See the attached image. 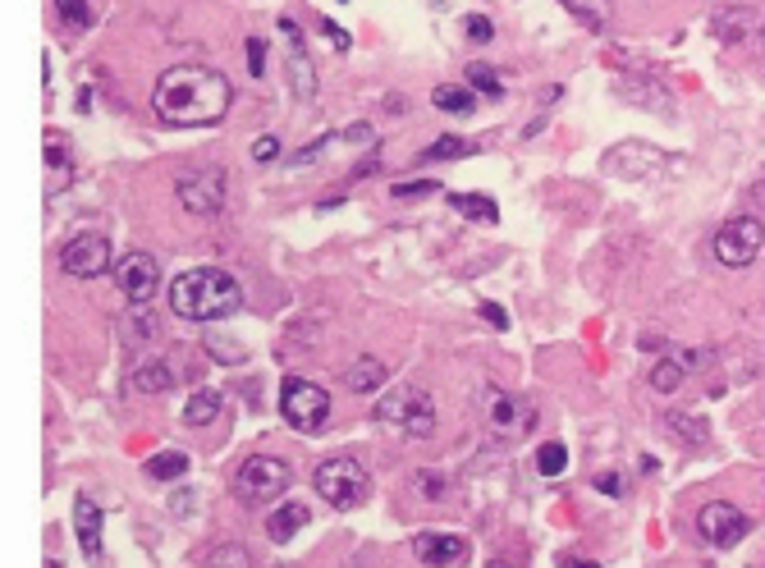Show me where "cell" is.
I'll return each instance as SVG.
<instances>
[{
  "mask_svg": "<svg viewBox=\"0 0 765 568\" xmlns=\"http://www.w3.org/2000/svg\"><path fill=\"white\" fill-rule=\"evenodd\" d=\"M229 101H235V83L211 64H170L157 79V88H151L157 120L175 129H202L225 120Z\"/></svg>",
  "mask_w": 765,
  "mask_h": 568,
  "instance_id": "6da1fadb",
  "label": "cell"
},
{
  "mask_svg": "<svg viewBox=\"0 0 765 568\" xmlns=\"http://www.w3.org/2000/svg\"><path fill=\"white\" fill-rule=\"evenodd\" d=\"M170 308L183 321H220L244 308V289L220 267H193L170 285Z\"/></svg>",
  "mask_w": 765,
  "mask_h": 568,
  "instance_id": "7a4b0ae2",
  "label": "cell"
},
{
  "mask_svg": "<svg viewBox=\"0 0 765 568\" xmlns=\"http://www.w3.org/2000/svg\"><path fill=\"white\" fill-rule=\"evenodd\" d=\"M289 481H294V472L285 459H276V454H248L235 472V496L244 505H271L289 490Z\"/></svg>",
  "mask_w": 765,
  "mask_h": 568,
  "instance_id": "3957f363",
  "label": "cell"
},
{
  "mask_svg": "<svg viewBox=\"0 0 765 568\" xmlns=\"http://www.w3.org/2000/svg\"><path fill=\"white\" fill-rule=\"evenodd\" d=\"M280 418L294 427V431H308L317 436L330 418V395L308 381V376H285L280 381Z\"/></svg>",
  "mask_w": 765,
  "mask_h": 568,
  "instance_id": "277c9868",
  "label": "cell"
},
{
  "mask_svg": "<svg viewBox=\"0 0 765 568\" xmlns=\"http://www.w3.org/2000/svg\"><path fill=\"white\" fill-rule=\"evenodd\" d=\"M367 490H371V477L367 468L354 459V454H335V459H326L317 468V496L335 509H354L367 500Z\"/></svg>",
  "mask_w": 765,
  "mask_h": 568,
  "instance_id": "5b68a950",
  "label": "cell"
},
{
  "mask_svg": "<svg viewBox=\"0 0 765 568\" xmlns=\"http://www.w3.org/2000/svg\"><path fill=\"white\" fill-rule=\"evenodd\" d=\"M761 248H765V225L756 216H729L711 239L715 261L719 267H729V271L752 267V261L761 257Z\"/></svg>",
  "mask_w": 765,
  "mask_h": 568,
  "instance_id": "8992f818",
  "label": "cell"
},
{
  "mask_svg": "<svg viewBox=\"0 0 765 568\" xmlns=\"http://www.w3.org/2000/svg\"><path fill=\"white\" fill-rule=\"evenodd\" d=\"M376 422L399 427L404 436L427 440V436L436 431V403H431V395H423V390H390V395L376 399Z\"/></svg>",
  "mask_w": 765,
  "mask_h": 568,
  "instance_id": "52a82bcc",
  "label": "cell"
},
{
  "mask_svg": "<svg viewBox=\"0 0 765 568\" xmlns=\"http://www.w3.org/2000/svg\"><path fill=\"white\" fill-rule=\"evenodd\" d=\"M175 193H179V207H183V211H193V216H220V211H225L229 183H225V170L207 166V170L179 175V179H175Z\"/></svg>",
  "mask_w": 765,
  "mask_h": 568,
  "instance_id": "ba28073f",
  "label": "cell"
},
{
  "mask_svg": "<svg viewBox=\"0 0 765 568\" xmlns=\"http://www.w3.org/2000/svg\"><path fill=\"white\" fill-rule=\"evenodd\" d=\"M115 285H120L129 308H147L161 289V261L151 252H125L120 261H115Z\"/></svg>",
  "mask_w": 765,
  "mask_h": 568,
  "instance_id": "9c48e42d",
  "label": "cell"
},
{
  "mask_svg": "<svg viewBox=\"0 0 765 568\" xmlns=\"http://www.w3.org/2000/svg\"><path fill=\"white\" fill-rule=\"evenodd\" d=\"M115 261V248L106 235H73L64 248H60V271L73 276V280H97L110 271Z\"/></svg>",
  "mask_w": 765,
  "mask_h": 568,
  "instance_id": "30bf717a",
  "label": "cell"
},
{
  "mask_svg": "<svg viewBox=\"0 0 765 568\" xmlns=\"http://www.w3.org/2000/svg\"><path fill=\"white\" fill-rule=\"evenodd\" d=\"M600 170L615 175V179H656L669 170V157L656 147H646V142H619L600 157Z\"/></svg>",
  "mask_w": 765,
  "mask_h": 568,
  "instance_id": "8fae6325",
  "label": "cell"
},
{
  "mask_svg": "<svg viewBox=\"0 0 765 568\" xmlns=\"http://www.w3.org/2000/svg\"><path fill=\"white\" fill-rule=\"evenodd\" d=\"M697 532H702V541H711L715 550H729V546H738V541L752 532V518H747L738 505H729V500H711V505H702V514H697Z\"/></svg>",
  "mask_w": 765,
  "mask_h": 568,
  "instance_id": "7c38bea8",
  "label": "cell"
},
{
  "mask_svg": "<svg viewBox=\"0 0 765 568\" xmlns=\"http://www.w3.org/2000/svg\"><path fill=\"white\" fill-rule=\"evenodd\" d=\"M481 403H486V418H490V427L500 431V436H523V431H531V427H537V403H531V399H523V395H505V390L486 386Z\"/></svg>",
  "mask_w": 765,
  "mask_h": 568,
  "instance_id": "4fadbf2b",
  "label": "cell"
},
{
  "mask_svg": "<svg viewBox=\"0 0 765 568\" xmlns=\"http://www.w3.org/2000/svg\"><path fill=\"white\" fill-rule=\"evenodd\" d=\"M276 28H280L285 51H289V88H294L298 101H312V97H317V73H312L308 51H302V32H298V23H294L289 14H285Z\"/></svg>",
  "mask_w": 765,
  "mask_h": 568,
  "instance_id": "5bb4252c",
  "label": "cell"
},
{
  "mask_svg": "<svg viewBox=\"0 0 765 568\" xmlns=\"http://www.w3.org/2000/svg\"><path fill=\"white\" fill-rule=\"evenodd\" d=\"M413 555L423 559L427 568H458L468 559V541L454 532H417L413 537Z\"/></svg>",
  "mask_w": 765,
  "mask_h": 568,
  "instance_id": "9a60e30c",
  "label": "cell"
},
{
  "mask_svg": "<svg viewBox=\"0 0 765 568\" xmlns=\"http://www.w3.org/2000/svg\"><path fill=\"white\" fill-rule=\"evenodd\" d=\"M386 376H390V367L367 353V358H354L349 367L339 371V386L349 390V395H376L380 386H386Z\"/></svg>",
  "mask_w": 765,
  "mask_h": 568,
  "instance_id": "2e32d148",
  "label": "cell"
},
{
  "mask_svg": "<svg viewBox=\"0 0 765 568\" xmlns=\"http://www.w3.org/2000/svg\"><path fill=\"white\" fill-rule=\"evenodd\" d=\"M101 522H106L101 505L79 496V505H73V532H79V546H83V555H88L92 564L101 559Z\"/></svg>",
  "mask_w": 765,
  "mask_h": 568,
  "instance_id": "e0dca14e",
  "label": "cell"
},
{
  "mask_svg": "<svg viewBox=\"0 0 765 568\" xmlns=\"http://www.w3.org/2000/svg\"><path fill=\"white\" fill-rule=\"evenodd\" d=\"M47 175H51V183H47V193L56 198V193H64V188L73 183V157H69V142H64V133H47Z\"/></svg>",
  "mask_w": 765,
  "mask_h": 568,
  "instance_id": "ac0fdd59",
  "label": "cell"
},
{
  "mask_svg": "<svg viewBox=\"0 0 765 568\" xmlns=\"http://www.w3.org/2000/svg\"><path fill=\"white\" fill-rule=\"evenodd\" d=\"M129 386H133L138 395H166V390L175 386V371H170L161 358H147V362H138V367H133Z\"/></svg>",
  "mask_w": 765,
  "mask_h": 568,
  "instance_id": "d6986e66",
  "label": "cell"
},
{
  "mask_svg": "<svg viewBox=\"0 0 765 568\" xmlns=\"http://www.w3.org/2000/svg\"><path fill=\"white\" fill-rule=\"evenodd\" d=\"M302 527H308V505H280L271 518H266V532H271V541H294Z\"/></svg>",
  "mask_w": 765,
  "mask_h": 568,
  "instance_id": "ffe728a7",
  "label": "cell"
},
{
  "mask_svg": "<svg viewBox=\"0 0 765 568\" xmlns=\"http://www.w3.org/2000/svg\"><path fill=\"white\" fill-rule=\"evenodd\" d=\"M449 207L464 211L477 225H495V220H500V207H495V198H486V193H449Z\"/></svg>",
  "mask_w": 765,
  "mask_h": 568,
  "instance_id": "44dd1931",
  "label": "cell"
},
{
  "mask_svg": "<svg viewBox=\"0 0 765 568\" xmlns=\"http://www.w3.org/2000/svg\"><path fill=\"white\" fill-rule=\"evenodd\" d=\"M220 403H225L220 390H198L193 399L183 403V422H188V427H211V422L220 418Z\"/></svg>",
  "mask_w": 765,
  "mask_h": 568,
  "instance_id": "7402d4cb",
  "label": "cell"
},
{
  "mask_svg": "<svg viewBox=\"0 0 765 568\" xmlns=\"http://www.w3.org/2000/svg\"><path fill=\"white\" fill-rule=\"evenodd\" d=\"M477 151V142H468V138H440V142H431V147H423L417 151V161L423 166H431V161H464V157H473Z\"/></svg>",
  "mask_w": 765,
  "mask_h": 568,
  "instance_id": "603a6c76",
  "label": "cell"
},
{
  "mask_svg": "<svg viewBox=\"0 0 765 568\" xmlns=\"http://www.w3.org/2000/svg\"><path fill=\"white\" fill-rule=\"evenodd\" d=\"M431 101H436V110H445V116H458V120H464V116H473V110H477V97H473V88H436L431 92Z\"/></svg>",
  "mask_w": 765,
  "mask_h": 568,
  "instance_id": "cb8c5ba5",
  "label": "cell"
},
{
  "mask_svg": "<svg viewBox=\"0 0 765 568\" xmlns=\"http://www.w3.org/2000/svg\"><path fill=\"white\" fill-rule=\"evenodd\" d=\"M183 472H188V454H179V449L151 454V459H147V477L151 481H179Z\"/></svg>",
  "mask_w": 765,
  "mask_h": 568,
  "instance_id": "d4e9b609",
  "label": "cell"
},
{
  "mask_svg": "<svg viewBox=\"0 0 765 568\" xmlns=\"http://www.w3.org/2000/svg\"><path fill=\"white\" fill-rule=\"evenodd\" d=\"M559 6L578 19V23H587V28H605L609 23V0H559Z\"/></svg>",
  "mask_w": 765,
  "mask_h": 568,
  "instance_id": "484cf974",
  "label": "cell"
},
{
  "mask_svg": "<svg viewBox=\"0 0 765 568\" xmlns=\"http://www.w3.org/2000/svg\"><path fill=\"white\" fill-rule=\"evenodd\" d=\"M468 88L486 101H505V83H500V73H495L490 64H468Z\"/></svg>",
  "mask_w": 765,
  "mask_h": 568,
  "instance_id": "4316f807",
  "label": "cell"
},
{
  "mask_svg": "<svg viewBox=\"0 0 765 568\" xmlns=\"http://www.w3.org/2000/svg\"><path fill=\"white\" fill-rule=\"evenodd\" d=\"M683 371H687V367H683L678 358H660V362L652 367V390H656V395H674V390L683 386Z\"/></svg>",
  "mask_w": 765,
  "mask_h": 568,
  "instance_id": "83f0119b",
  "label": "cell"
},
{
  "mask_svg": "<svg viewBox=\"0 0 765 568\" xmlns=\"http://www.w3.org/2000/svg\"><path fill=\"white\" fill-rule=\"evenodd\" d=\"M202 568H252V559H248V550H244L239 541H220V546L207 555Z\"/></svg>",
  "mask_w": 765,
  "mask_h": 568,
  "instance_id": "f1b7e54d",
  "label": "cell"
},
{
  "mask_svg": "<svg viewBox=\"0 0 765 568\" xmlns=\"http://www.w3.org/2000/svg\"><path fill=\"white\" fill-rule=\"evenodd\" d=\"M564 468H568V449H564L559 440H546V445L537 449V472H542V477H564Z\"/></svg>",
  "mask_w": 765,
  "mask_h": 568,
  "instance_id": "f546056e",
  "label": "cell"
},
{
  "mask_svg": "<svg viewBox=\"0 0 765 568\" xmlns=\"http://www.w3.org/2000/svg\"><path fill=\"white\" fill-rule=\"evenodd\" d=\"M669 431H678V440L687 445H706V427L697 418H687V412H669Z\"/></svg>",
  "mask_w": 765,
  "mask_h": 568,
  "instance_id": "4dcf8cb0",
  "label": "cell"
},
{
  "mask_svg": "<svg viewBox=\"0 0 765 568\" xmlns=\"http://www.w3.org/2000/svg\"><path fill=\"white\" fill-rule=\"evenodd\" d=\"M56 6V14L64 19V28H88V0H51Z\"/></svg>",
  "mask_w": 765,
  "mask_h": 568,
  "instance_id": "1f68e13d",
  "label": "cell"
},
{
  "mask_svg": "<svg viewBox=\"0 0 765 568\" xmlns=\"http://www.w3.org/2000/svg\"><path fill=\"white\" fill-rule=\"evenodd\" d=\"M207 353H216V362H225V367H239L248 353H244V345H235V339H207Z\"/></svg>",
  "mask_w": 765,
  "mask_h": 568,
  "instance_id": "d6a6232c",
  "label": "cell"
},
{
  "mask_svg": "<svg viewBox=\"0 0 765 568\" xmlns=\"http://www.w3.org/2000/svg\"><path fill=\"white\" fill-rule=\"evenodd\" d=\"M280 151H285V147H280L276 133H261V138L252 142V161H257V166H271V161H280Z\"/></svg>",
  "mask_w": 765,
  "mask_h": 568,
  "instance_id": "836d02e7",
  "label": "cell"
},
{
  "mask_svg": "<svg viewBox=\"0 0 765 568\" xmlns=\"http://www.w3.org/2000/svg\"><path fill=\"white\" fill-rule=\"evenodd\" d=\"M427 193H436L431 179H413V183H395V188H390V198H399V202H404V198H427Z\"/></svg>",
  "mask_w": 765,
  "mask_h": 568,
  "instance_id": "e575fe53",
  "label": "cell"
},
{
  "mask_svg": "<svg viewBox=\"0 0 765 568\" xmlns=\"http://www.w3.org/2000/svg\"><path fill=\"white\" fill-rule=\"evenodd\" d=\"M464 28H468V42H490V37H495V23L486 14H468Z\"/></svg>",
  "mask_w": 765,
  "mask_h": 568,
  "instance_id": "d590c367",
  "label": "cell"
},
{
  "mask_svg": "<svg viewBox=\"0 0 765 568\" xmlns=\"http://www.w3.org/2000/svg\"><path fill=\"white\" fill-rule=\"evenodd\" d=\"M248 73H252V79H261V73H266V42H261V37H248Z\"/></svg>",
  "mask_w": 765,
  "mask_h": 568,
  "instance_id": "8d00e7d4",
  "label": "cell"
},
{
  "mask_svg": "<svg viewBox=\"0 0 765 568\" xmlns=\"http://www.w3.org/2000/svg\"><path fill=\"white\" fill-rule=\"evenodd\" d=\"M321 32L330 37V47H335V51H349V32H344L339 23H330V19H321Z\"/></svg>",
  "mask_w": 765,
  "mask_h": 568,
  "instance_id": "74e56055",
  "label": "cell"
},
{
  "mask_svg": "<svg viewBox=\"0 0 765 568\" xmlns=\"http://www.w3.org/2000/svg\"><path fill=\"white\" fill-rule=\"evenodd\" d=\"M481 317H486L495 330H509V317H505V308H500V302H481Z\"/></svg>",
  "mask_w": 765,
  "mask_h": 568,
  "instance_id": "f35d334b",
  "label": "cell"
},
{
  "mask_svg": "<svg viewBox=\"0 0 765 568\" xmlns=\"http://www.w3.org/2000/svg\"><path fill=\"white\" fill-rule=\"evenodd\" d=\"M330 138H339V133H321V138H317L312 147H302V151H298V157H294V161H298V166H302V161H317V157H321V151H326V142H330Z\"/></svg>",
  "mask_w": 765,
  "mask_h": 568,
  "instance_id": "ab89813d",
  "label": "cell"
},
{
  "mask_svg": "<svg viewBox=\"0 0 765 568\" xmlns=\"http://www.w3.org/2000/svg\"><path fill=\"white\" fill-rule=\"evenodd\" d=\"M170 509H175V514H179V518H183V514H188V509H193V496H188V490H179V496H175V500H170Z\"/></svg>",
  "mask_w": 765,
  "mask_h": 568,
  "instance_id": "60d3db41",
  "label": "cell"
},
{
  "mask_svg": "<svg viewBox=\"0 0 765 568\" xmlns=\"http://www.w3.org/2000/svg\"><path fill=\"white\" fill-rule=\"evenodd\" d=\"M747 198H752V207H765V175H761V179L747 188Z\"/></svg>",
  "mask_w": 765,
  "mask_h": 568,
  "instance_id": "b9f144b4",
  "label": "cell"
},
{
  "mask_svg": "<svg viewBox=\"0 0 765 568\" xmlns=\"http://www.w3.org/2000/svg\"><path fill=\"white\" fill-rule=\"evenodd\" d=\"M596 486L605 490V496H619V477H615V472H605V477H600Z\"/></svg>",
  "mask_w": 765,
  "mask_h": 568,
  "instance_id": "7bdbcfd3",
  "label": "cell"
},
{
  "mask_svg": "<svg viewBox=\"0 0 765 568\" xmlns=\"http://www.w3.org/2000/svg\"><path fill=\"white\" fill-rule=\"evenodd\" d=\"M559 568H600V564H592V559H578V555H564V559H559Z\"/></svg>",
  "mask_w": 765,
  "mask_h": 568,
  "instance_id": "ee69618b",
  "label": "cell"
},
{
  "mask_svg": "<svg viewBox=\"0 0 765 568\" xmlns=\"http://www.w3.org/2000/svg\"><path fill=\"white\" fill-rule=\"evenodd\" d=\"M344 138H349V142H367V138H371V129H367V124H354V129L344 133Z\"/></svg>",
  "mask_w": 765,
  "mask_h": 568,
  "instance_id": "f6af8a7d",
  "label": "cell"
},
{
  "mask_svg": "<svg viewBox=\"0 0 765 568\" xmlns=\"http://www.w3.org/2000/svg\"><path fill=\"white\" fill-rule=\"evenodd\" d=\"M47 568H64V564H60V559H51V564H47Z\"/></svg>",
  "mask_w": 765,
  "mask_h": 568,
  "instance_id": "bcb514c9",
  "label": "cell"
},
{
  "mask_svg": "<svg viewBox=\"0 0 765 568\" xmlns=\"http://www.w3.org/2000/svg\"><path fill=\"white\" fill-rule=\"evenodd\" d=\"M490 568H505V564H490Z\"/></svg>",
  "mask_w": 765,
  "mask_h": 568,
  "instance_id": "7dc6e473",
  "label": "cell"
},
{
  "mask_svg": "<svg viewBox=\"0 0 765 568\" xmlns=\"http://www.w3.org/2000/svg\"><path fill=\"white\" fill-rule=\"evenodd\" d=\"M339 6H344V0H339Z\"/></svg>",
  "mask_w": 765,
  "mask_h": 568,
  "instance_id": "c3c4849f",
  "label": "cell"
}]
</instances>
